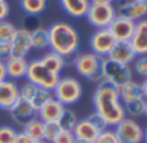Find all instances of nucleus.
<instances>
[{
    "mask_svg": "<svg viewBox=\"0 0 147 143\" xmlns=\"http://www.w3.org/2000/svg\"><path fill=\"white\" fill-rule=\"evenodd\" d=\"M93 106L94 112L101 115L110 128H114L123 119L127 117L117 88L105 80L98 83L94 90Z\"/></svg>",
    "mask_w": 147,
    "mask_h": 143,
    "instance_id": "1",
    "label": "nucleus"
},
{
    "mask_svg": "<svg viewBox=\"0 0 147 143\" xmlns=\"http://www.w3.org/2000/svg\"><path fill=\"white\" fill-rule=\"evenodd\" d=\"M49 48L52 52L66 56L78 52L80 45V35L72 25L67 22H56L48 28Z\"/></svg>",
    "mask_w": 147,
    "mask_h": 143,
    "instance_id": "2",
    "label": "nucleus"
},
{
    "mask_svg": "<svg viewBox=\"0 0 147 143\" xmlns=\"http://www.w3.org/2000/svg\"><path fill=\"white\" fill-rule=\"evenodd\" d=\"M53 98L62 103L65 107L76 103L83 95V87L78 79L71 76L59 77L57 85L52 90Z\"/></svg>",
    "mask_w": 147,
    "mask_h": 143,
    "instance_id": "3",
    "label": "nucleus"
},
{
    "mask_svg": "<svg viewBox=\"0 0 147 143\" xmlns=\"http://www.w3.org/2000/svg\"><path fill=\"white\" fill-rule=\"evenodd\" d=\"M59 77H61L59 75H56L52 71H49L41 63L40 59H34V61L28 62L26 80L31 84H34L35 87L47 90H53V88L58 83Z\"/></svg>",
    "mask_w": 147,
    "mask_h": 143,
    "instance_id": "4",
    "label": "nucleus"
},
{
    "mask_svg": "<svg viewBox=\"0 0 147 143\" xmlns=\"http://www.w3.org/2000/svg\"><path fill=\"white\" fill-rule=\"evenodd\" d=\"M102 62H103L102 57L89 52V53L79 54L74 66H75L78 74L81 75L83 77L94 83H101L103 81Z\"/></svg>",
    "mask_w": 147,
    "mask_h": 143,
    "instance_id": "5",
    "label": "nucleus"
},
{
    "mask_svg": "<svg viewBox=\"0 0 147 143\" xmlns=\"http://www.w3.org/2000/svg\"><path fill=\"white\" fill-rule=\"evenodd\" d=\"M102 75H103L105 81L110 83L117 89L121 85H124L125 83L133 80L132 67L128 66V64L114 62L107 57L103 58V62H102Z\"/></svg>",
    "mask_w": 147,
    "mask_h": 143,
    "instance_id": "6",
    "label": "nucleus"
},
{
    "mask_svg": "<svg viewBox=\"0 0 147 143\" xmlns=\"http://www.w3.org/2000/svg\"><path fill=\"white\" fill-rule=\"evenodd\" d=\"M114 130L120 143H143L145 129L134 119L124 117L114 126Z\"/></svg>",
    "mask_w": 147,
    "mask_h": 143,
    "instance_id": "7",
    "label": "nucleus"
},
{
    "mask_svg": "<svg viewBox=\"0 0 147 143\" xmlns=\"http://www.w3.org/2000/svg\"><path fill=\"white\" fill-rule=\"evenodd\" d=\"M88 22L92 26L99 28H107L109 25L116 17V10L112 3L110 4H90L85 14Z\"/></svg>",
    "mask_w": 147,
    "mask_h": 143,
    "instance_id": "8",
    "label": "nucleus"
},
{
    "mask_svg": "<svg viewBox=\"0 0 147 143\" xmlns=\"http://www.w3.org/2000/svg\"><path fill=\"white\" fill-rule=\"evenodd\" d=\"M114 7L116 10V15L134 22L143 19L147 15V3L138 0H117L116 5Z\"/></svg>",
    "mask_w": 147,
    "mask_h": 143,
    "instance_id": "9",
    "label": "nucleus"
},
{
    "mask_svg": "<svg viewBox=\"0 0 147 143\" xmlns=\"http://www.w3.org/2000/svg\"><path fill=\"white\" fill-rule=\"evenodd\" d=\"M116 40L114 36L111 35L107 28H99L92 35L90 40H89V45H90L92 53L97 54V56L106 58L110 54L111 49L114 48Z\"/></svg>",
    "mask_w": 147,
    "mask_h": 143,
    "instance_id": "10",
    "label": "nucleus"
},
{
    "mask_svg": "<svg viewBox=\"0 0 147 143\" xmlns=\"http://www.w3.org/2000/svg\"><path fill=\"white\" fill-rule=\"evenodd\" d=\"M8 112H9L12 120L14 121L16 124L21 125L22 128L27 123H30L31 120L38 117V111L28 102L21 99V98H18V101L8 110Z\"/></svg>",
    "mask_w": 147,
    "mask_h": 143,
    "instance_id": "11",
    "label": "nucleus"
},
{
    "mask_svg": "<svg viewBox=\"0 0 147 143\" xmlns=\"http://www.w3.org/2000/svg\"><path fill=\"white\" fill-rule=\"evenodd\" d=\"M136 22L134 21L123 18L120 15H116L111 23L109 25L107 30L111 32L114 39L116 41H130L133 34H134Z\"/></svg>",
    "mask_w": 147,
    "mask_h": 143,
    "instance_id": "12",
    "label": "nucleus"
},
{
    "mask_svg": "<svg viewBox=\"0 0 147 143\" xmlns=\"http://www.w3.org/2000/svg\"><path fill=\"white\" fill-rule=\"evenodd\" d=\"M10 48H12V54L14 57H22L26 58L30 50L32 49L31 46V32L28 28H17L13 39L10 40Z\"/></svg>",
    "mask_w": 147,
    "mask_h": 143,
    "instance_id": "13",
    "label": "nucleus"
},
{
    "mask_svg": "<svg viewBox=\"0 0 147 143\" xmlns=\"http://www.w3.org/2000/svg\"><path fill=\"white\" fill-rule=\"evenodd\" d=\"M107 58L117 63L130 66L137 58V53L134 52L130 41H116Z\"/></svg>",
    "mask_w": 147,
    "mask_h": 143,
    "instance_id": "14",
    "label": "nucleus"
},
{
    "mask_svg": "<svg viewBox=\"0 0 147 143\" xmlns=\"http://www.w3.org/2000/svg\"><path fill=\"white\" fill-rule=\"evenodd\" d=\"M20 98V87L13 80L0 83V110L8 111Z\"/></svg>",
    "mask_w": 147,
    "mask_h": 143,
    "instance_id": "15",
    "label": "nucleus"
},
{
    "mask_svg": "<svg viewBox=\"0 0 147 143\" xmlns=\"http://www.w3.org/2000/svg\"><path fill=\"white\" fill-rule=\"evenodd\" d=\"M130 44L137 56H147V18L136 22L134 34L130 39Z\"/></svg>",
    "mask_w": 147,
    "mask_h": 143,
    "instance_id": "16",
    "label": "nucleus"
},
{
    "mask_svg": "<svg viewBox=\"0 0 147 143\" xmlns=\"http://www.w3.org/2000/svg\"><path fill=\"white\" fill-rule=\"evenodd\" d=\"M4 64H5V72H7V79L14 81V80H21L26 77L28 68V62L26 58L13 56Z\"/></svg>",
    "mask_w": 147,
    "mask_h": 143,
    "instance_id": "17",
    "label": "nucleus"
},
{
    "mask_svg": "<svg viewBox=\"0 0 147 143\" xmlns=\"http://www.w3.org/2000/svg\"><path fill=\"white\" fill-rule=\"evenodd\" d=\"M65 108L66 107L59 101L52 98L38 111V119H40L43 123H57Z\"/></svg>",
    "mask_w": 147,
    "mask_h": 143,
    "instance_id": "18",
    "label": "nucleus"
},
{
    "mask_svg": "<svg viewBox=\"0 0 147 143\" xmlns=\"http://www.w3.org/2000/svg\"><path fill=\"white\" fill-rule=\"evenodd\" d=\"M72 134L76 139H80V141L88 142V143H93L97 137H98L99 132L85 117V119H81V120H78V123H76L75 128L72 130Z\"/></svg>",
    "mask_w": 147,
    "mask_h": 143,
    "instance_id": "19",
    "label": "nucleus"
},
{
    "mask_svg": "<svg viewBox=\"0 0 147 143\" xmlns=\"http://www.w3.org/2000/svg\"><path fill=\"white\" fill-rule=\"evenodd\" d=\"M63 10L72 18H81L85 17L90 1L89 0H59Z\"/></svg>",
    "mask_w": 147,
    "mask_h": 143,
    "instance_id": "20",
    "label": "nucleus"
},
{
    "mask_svg": "<svg viewBox=\"0 0 147 143\" xmlns=\"http://www.w3.org/2000/svg\"><path fill=\"white\" fill-rule=\"evenodd\" d=\"M119 97L120 101L123 103L128 102V101H133V99H138V98H143V92H142V87L141 83L130 80V81L125 83L124 85L119 88Z\"/></svg>",
    "mask_w": 147,
    "mask_h": 143,
    "instance_id": "21",
    "label": "nucleus"
},
{
    "mask_svg": "<svg viewBox=\"0 0 147 143\" xmlns=\"http://www.w3.org/2000/svg\"><path fill=\"white\" fill-rule=\"evenodd\" d=\"M41 63L53 74L56 75H61V72L63 71L65 66H63V61H62V56L54 53V52H48L47 54H44L40 58Z\"/></svg>",
    "mask_w": 147,
    "mask_h": 143,
    "instance_id": "22",
    "label": "nucleus"
},
{
    "mask_svg": "<svg viewBox=\"0 0 147 143\" xmlns=\"http://www.w3.org/2000/svg\"><path fill=\"white\" fill-rule=\"evenodd\" d=\"M31 32V46L38 50H44L49 48V35L48 28L36 27L30 30Z\"/></svg>",
    "mask_w": 147,
    "mask_h": 143,
    "instance_id": "23",
    "label": "nucleus"
},
{
    "mask_svg": "<svg viewBox=\"0 0 147 143\" xmlns=\"http://www.w3.org/2000/svg\"><path fill=\"white\" fill-rule=\"evenodd\" d=\"M22 132L28 136L30 138L35 139L38 142L44 141V123L40 120V119L35 117L34 120H31L30 123H27L25 126H23Z\"/></svg>",
    "mask_w": 147,
    "mask_h": 143,
    "instance_id": "24",
    "label": "nucleus"
},
{
    "mask_svg": "<svg viewBox=\"0 0 147 143\" xmlns=\"http://www.w3.org/2000/svg\"><path fill=\"white\" fill-rule=\"evenodd\" d=\"M145 105H146L145 98H138V99H133V101L124 102L123 106H124L125 116H127V117H130V119L143 116V112H145Z\"/></svg>",
    "mask_w": 147,
    "mask_h": 143,
    "instance_id": "25",
    "label": "nucleus"
},
{
    "mask_svg": "<svg viewBox=\"0 0 147 143\" xmlns=\"http://www.w3.org/2000/svg\"><path fill=\"white\" fill-rule=\"evenodd\" d=\"M48 0H21V8L28 15H38L44 12Z\"/></svg>",
    "mask_w": 147,
    "mask_h": 143,
    "instance_id": "26",
    "label": "nucleus"
},
{
    "mask_svg": "<svg viewBox=\"0 0 147 143\" xmlns=\"http://www.w3.org/2000/svg\"><path fill=\"white\" fill-rule=\"evenodd\" d=\"M76 123H78V115L75 113V111L70 110V108H65V111L62 112L61 117L58 119L57 124H58L59 129L63 132H72L75 128Z\"/></svg>",
    "mask_w": 147,
    "mask_h": 143,
    "instance_id": "27",
    "label": "nucleus"
},
{
    "mask_svg": "<svg viewBox=\"0 0 147 143\" xmlns=\"http://www.w3.org/2000/svg\"><path fill=\"white\" fill-rule=\"evenodd\" d=\"M53 98V93L52 90H47V89H41V88H36L35 93H34L32 98L30 99V105L35 108L36 111H39L47 102Z\"/></svg>",
    "mask_w": 147,
    "mask_h": 143,
    "instance_id": "28",
    "label": "nucleus"
},
{
    "mask_svg": "<svg viewBox=\"0 0 147 143\" xmlns=\"http://www.w3.org/2000/svg\"><path fill=\"white\" fill-rule=\"evenodd\" d=\"M16 26L13 23L5 21H0V44L4 43H10L16 34Z\"/></svg>",
    "mask_w": 147,
    "mask_h": 143,
    "instance_id": "29",
    "label": "nucleus"
},
{
    "mask_svg": "<svg viewBox=\"0 0 147 143\" xmlns=\"http://www.w3.org/2000/svg\"><path fill=\"white\" fill-rule=\"evenodd\" d=\"M132 71L136 75L146 79L147 77V56H137V58L133 62Z\"/></svg>",
    "mask_w": 147,
    "mask_h": 143,
    "instance_id": "30",
    "label": "nucleus"
},
{
    "mask_svg": "<svg viewBox=\"0 0 147 143\" xmlns=\"http://www.w3.org/2000/svg\"><path fill=\"white\" fill-rule=\"evenodd\" d=\"M59 132L61 129L57 123H44V141L52 143Z\"/></svg>",
    "mask_w": 147,
    "mask_h": 143,
    "instance_id": "31",
    "label": "nucleus"
},
{
    "mask_svg": "<svg viewBox=\"0 0 147 143\" xmlns=\"http://www.w3.org/2000/svg\"><path fill=\"white\" fill-rule=\"evenodd\" d=\"M93 143H120V142L117 139L116 134H115L114 128H107L106 130L101 132L98 134V137Z\"/></svg>",
    "mask_w": 147,
    "mask_h": 143,
    "instance_id": "32",
    "label": "nucleus"
},
{
    "mask_svg": "<svg viewBox=\"0 0 147 143\" xmlns=\"http://www.w3.org/2000/svg\"><path fill=\"white\" fill-rule=\"evenodd\" d=\"M18 132L12 126H0V143H14Z\"/></svg>",
    "mask_w": 147,
    "mask_h": 143,
    "instance_id": "33",
    "label": "nucleus"
},
{
    "mask_svg": "<svg viewBox=\"0 0 147 143\" xmlns=\"http://www.w3.org/2000/svg\"><path fill=\"white\" fill-rule=\"evenodd\" d=\"M86 119H88V121L97 129V130L99 132V133H101V132H103V130H106L107 128H110V126L107 125V123L105 121V119L102 117L101 115H98L97 112H92Z\"/></svg>",
    "mask_w": 147,
    "mask_h": 143,
    "instance_id": "34",
    "label": "nucleus"
},
{
    "mask_svg": "<svg viewBox=\"0 0 147 143\" xmlns=\"http://www.w3.org/2000/svg\"><path fill=\"white\" fill-rule=\"evenodd\" d=\"M36 88L34 84H31V83L26 81L25 84H22L20 87V98L23 101H26V102H30V99L32 98L34 93H35Z\"/></svg>",
    "mask_w": 147,
    "mask_h": 143,
    "instance_id": "35",
    "label": "nucleus"
},
{
    "mask_svg": "<svg viewBox=\"0 0 147 143\" xmlns=\"http://www.w3.org/2000/svg\"><path fill=\"white\" fill-rule=\"evenodd\" d=\"M76 138L74 137L72 132H63L61 130L58 133V136L53 139L52 143H75Z\"/></svg>",
    "mask_w": 147,
    "mask_h": 143,
    "instance_id": "36",
    "label": "nucleus"
},
{
    "mask_svg": "<svg viewBox=\"0 0 147 143\" xmlns=\"http://www.w3.org/2000/svg\"><path fill=\"white\" fill-rule=\"evenodd\" d=\"M13 57L12 54V48H10V44L9 43H4V44H0V62L5 63L8 59Z\"/></svg>",
    "mask_w": 147,
    "mask_h": 143,
    "instance_id": "37",
    "label": "nucleus"
},
{
    "mask_svg": "<svg viewBox=\"0 0 147 143\" xmlns=\"http://www.w3.org/2000/svg\"><path fill=\"white\" fill-rule=\"evenodd\" d=\"M14 143H40V142L30 138V137L26 136L23 132H18L17 137H16V139H14Z\"/></svg>",
    "mask_w": 147,
    "mask_h": 143,
    "instance_id": "38",
    "label": "nucleus"
},
{
    "mask_svg": "<svg viewBox=\"0 0 147 143\" xmlns=\"http://www.w3.org/2000/svg\"><path fill=\"white\" fill-rule=\"evenodd\" d=\"M79 53L75 52V53H71V54H66V56H62V61H63V66H74L76 62V58H78Z\"/></svg>",
    "mask_w": 147,
    "mask_h": 143,
    "instance_id": "39",
    "label": "nucleus"
},
{
    "mask_svg": "<svg viewBox=\"0 0 147 143\" xmlns=\"http://www.w3.org/2000/svg\"><path fill=\"white\" fill-rule=\"evenodd\" d=\"M9 15V5L7 1H0V21H5Z\"/></svg>",
    "mask_w": 147,
    "mask_h": 143,
    "instance_id": "40",
    "label": "nucleus"
},
{
    "mask_svg": "<svg viewBox=\"0 0 147 143\" xmlns=\"http://www.w3.org/2000/svg\"><path fill=\"white\" fill-rule=\"evenodd\" d=\"M7 80V72H5V64L0 62V83Z\"/></svg>",
    "mask_w": 147,
    "mask_h": 143,
    "instance_id": "41",
    "label": "nucleus"
},
{
    "mask_svg": "<svg viewBox=\"0 0 147 143\" xmlns=\"http://www.w3.org/2000/svg\"><path fill=\"white\" fill-rule=\"evenodd\" d=\"M141 87H142V92H143V98L147 99V77L143 79V81L141 83Z\"/></svg>",
    "mask_w": 147,
    "mask_h": 143,
    "instance_id": "42",
    "label": "nucleus"
},
{
    "mask_svg": "<svg viewBox=\"0 0 147 143\" xmlns=\"http://www.w3.org/2000/svg\"><path fill=\"white\" fill-rule=\"evenodd\" d=\"M90 4H110L112 3V0H89Z\"/></svg>",
    "mask_w": 147,
    "mask_h": 143,
    "instance_id": "43",
    "label": "nucleus"
},
{
    "mask_svg": "<svg viewBox=\"0 0 147 143\" xmlns=\"http://www.w3.org/2000/svg\"><path fill=\"white\" fill-rule=\"evenodd\" d=\"M143 143H147V128L145 129V138H143Z\"/></svg>",
    "mask_w": 147,
    "mask_h": 143,
    "instance_id": "44",
    "label": "nucleus"
},
{
    "mask_svg": "<svg viewBox=\"0 0 147 143\" xmlns=\"http://www.w3.org/2000/svg\"><path fill=\"white\" fill-rule=\"evenodd\" d=\"M143 115L147 117V99H146V105H145V112H143Z\"/></svg>",
    "mask_w": 147,
    "mask_h": 143,
    "instance_id": "45",
    "label": "nucleus"
},
{
    "mask_svg": "<svg viewBox=\"0 0 147 143\" xmlns=\"http://www.w3.org/2000/svg\"><path fill=\"white\" fill-rule=\"evenodd\" d=\"M75 143H88V142H84V141H80V139H76Z\"/></svg>",
    "mask_w": 147,
    "mask_h": 143,
    "instance_id": "46",
    "label": "nucleus"
},
{
    "mask_svg": "<svg viewBox=\"0 0 147 143\" xmlns=\"http://www.w3.org/2000/svg\"><path fill=\"white\" fill-rule=\"evenodd\" d=\"M138 1H142V3H147V0H138Z\"/></svg>",
    "mask_w": 147,
    "mask_h": 143,
    "instance_id": "47",
    "label": "nucleus"
},
{
    "mask_svg": "<svg viewBox=\"0 0 147 143\" xmlns=\"http://www.w3.org/2000/svg\"><path fill=\"white\" fill-rule=\"evenodd\" d=\"M40 143H48V142H45V141H41Z\"/></svg>",
    "mask_w": 147,
    "mask_h": 143,
    "instance_id": "48",
    "label": "nucleus"
},
{
    "mask_svg": "<svg viewBox=\"0 0 147 143\" xmlns=\"http://www.w3.org/2000/svg\"><path fill=\"white\" fill-rule=\"evenodd\" d=\"M0 1H5V0H0Z\"/></svg>",
    "mask_w": 147,
    "mask_h": 143,
    "instance_id": "49",
    "label": "nucleus"
},
{
    "mask_svg": "<svg viewBox=\"0 0 147 143\" xmlns=\"http://www.w3.org/2000/svg\"><path fill=\"white\" fill-rule=\"evenodd\" d=\"M112 1H117V0H112Z\"/></svg>",
    "mask_w": 147,
    "mask_h": 143,
    "instance_id": "50",
    "label": "nucleus"
}]
</instances>
